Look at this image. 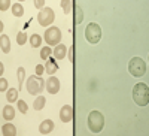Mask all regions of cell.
<instances>
[{
	"mask_svg": "<svg viewBox=\"0 0 149 136\" xmlns=\"http://www.w3.org/2000/svg\"><path fill=\"white\" fill-rule=\"evenodd\" d=\"M54 20H55V14H54V11L51 8H43L39 12V15H37V21H39V24L43 26V27L51 26Z\"/></svg>",
	"mask_w": 149,
	"mask_h": 136,
	"instance_id": "cell-7",
	"label": "cell"
},
{
	"mask_svg": "<svg viewBox=\"0 0 149 136\" xmlns=\"http://www.w3.org/2000/svg\"><path fill=\"white\" fill-rule=\"evenodd\" d=\"M12 14H14V17H22L24 15V8L19 3H14L12 5Z\"/></svg>",
	"mask_w": 149,
	"mask_h": 136,
	"instance_id": "cell-17",
	"label": "cell"
},
{
	"mask_svg": "<svg viewBox=\"0 0 149 136\" xmlns=\"http://www.w3.org/2000/svg\"><path fill=\"white\" fill-rule=\"evenodd\" d=\"M40 57L43 60H48L49 57H51V46H43L40 49Z\"/></svg>",
	"mask_w": 149,
	"mask_h": 136,
	"instance_id": "cell-23",
	"label": "cell"
},
{
	"mask_svg": "<svg viewBox=\"0 0 149 136\" xmlns=\"http://www.w3.org/2000/svg\"><path fill=\"white\" fill-rule=\"evenodd\" d=\"M0 46H2V51L5 54H8L10 51V41L6 34H2V38H0Z\"/></svg>",
	"mask_w": 149,
	"mask_h": 136,
	"instance_id": "cell-14",
	"label": "cell"
},
{
	"mask_svg": "<svg viewBox=\"0 0 149 136\" xmlns=\"http://www.w3.org/2000/svg\"><path fill=\"white\" fill-rule=\"evenodd\" d=\"M66 51H67L66 45L58 43V45L54 48V57H55V60H61L63 57H66Z\"/></svg>",
	"mask_w": 149,
	"mask_h": 136,
	"instance_id": "cell-12",
	"label": "cell"
},
{
	"mask_svg": "<svg viewBox=\"0 0 149 136\" xmlns=\"http://www.w3.org/2000/svg\"><path fill=\"white\" fill-rule=\"evenodd\" d=\"M6 90H8V81L2 76V78H0V91L3 93V91H6Z\"/></svg>",
	"mask_w": 149,
	"mask_h": 136,
	"instance_id": "cell-25",
	"label": "cell"
},
{
	"mask_svg": "<svg viewBox=\"0 0 149 136\" xmlns=\"http://www.w3.org/2000/svg\"><path fill=\"white\" fill-rule=\"evenodd\" d=\"M133 99L139 106H146L149 103V87L145 82H139L133 88Z\"/></svg>",
	"mask_w": 149,
	"mask_h": 136,
	"instance_id": "cell-1",
	"label": "cell"
},
{
	"mask_svg": "<svg viewBox=\"0 0 149 136\" xmlns=\"http://www.w3.org/2000/svg\"><path fill=\"white\" fill-rule=\"evenodd\" d=\"M45 102H46V99L43 97V96H39V97H37L36 99V100H34V109L36 111H40V109H43V106H45Z\"/></svg>",
	"mask_w": 149,
	"mask_h": 136,
	"instance_id": "cell-20",
	"label": "cell"
},
{
	"mask_svg": "<svg viewBox=\"0 0 149 136\" xmlns=\"http://www.w3.org/2000/svg\"><path fill=\"white\" fill-rule=\"evenodd\" d=\"M17 76H18V84H19V90L22 88V85H24V78H26V70H24V67H19L17 70Z\"/></svg>",
	"mask_w": 149,
	"mask_h": 136,
	"instance_id": "cell-18",
	"label": "cell"
},
{
	"mask_svg": "<svg viewBox=\"0 0 149 136\" xmlns=\"http://www.w3.org/2000/svg\"><path fill=\"white\" fill-rule=\"evenodd\" d=\"M45 87H46L49 94L58 93V90H60V79L55 78V76H49V79L45 82Z\"/></svg>",
	"mask_w": 149,
	"mask_h": 136,
	"instance_id": "cell-8",
	"label": "cell"
},
{
	"mask_svg": "<svg viewBox=\"0 0 149 136\" xmlns=\"http://www.w3.org/2000/svg\"><path fill=\"white\" fill-rule=\"evenodd\" d=\"M3 118L8 120V121H10L12 118H15V109L12 108L10 105H6L3 108Z\"/></svg>",
	"mask_w": 149,
	"mask_h": 136,
	"instance_id": "cell-15",
	"label": "cell"
},
{
	"mask_svg": "<svg viewBox=\"0 0 149 136\" xmlns=\"http://www.w3.org/2000/svg\"><path fill=\"white\" fill-rule=\"evenodd\" d=\"M9 6H10V2H9V0H2V3H0V9H2V11H6Z\"/></svg>",
	"mask_w": 149,
	"mask_h": 136,
	"instance_id": "cell-26",
	"label": "cell"
},
{
	"mask_svg": "<svg viewBox=\"0 0 149 136\" xmlns=\"http://www.w3.org/2000/svg\"><path fill=\"white\" fill-rule=\"evenodd\" d=\"M54 127H55L54 121H51V120H45V121H42V123H40V126H39V132H40L42 135H48V133H51V132L54 130Z\"/></svg>",
	"mask_w": 149,
	"mask_h": 136,
	"instance_id": "cell-11",
	"label": "cell"
},
{
	"mask_svg": "<svg viewBox=\"0 0 149 136\" xmlns=\"http://www.w3.org/2000/svg\"><path fill=\"white\" fill-rule=\"evenodd\" d=\"M34 6H36L37 9H43L45 2H43V0H36V2H34Z\"/></svg>",
	"mask_w": 149,
	"mask_h": 136,
	"instance_id": "cell-28",
	"label": "cell"
},
{
	"mask_svg": "<svg viewBox=\"0 0 149 136\" xmlns=\"http://www.w3.org/2000/svg\"><path fill=\"white\" fill-rule=\"evenodd\" d=\"M72 6H73V2H70V0H64V2H61V8L64 9V14H70V12H72Z\"/></svg>",
	"mask_w": 149,
	"mask_h": 136,
	"instance_id": "cell-21",
	"label": "cell"
},
{
	"mask_svg": "<svg viewBox=\"0 0 149 136\" xmlns=\"http://www.w3.org/2000/svg\"><path fill=\"white\" fill-rule=\"evenodd\" d=\"M69 60H70L72 63H73V46L69 49Z\"/></svg>",
	"mask_w": 149,
	"mask_h": 136,
	"instance_id": "cell-29",
	"label": "cell"
},
{
	"mask_svg": "<svg viewBox=\"0 0 149 136\" xmlns=\"http://www.w3.org/2000/svg\"><path fill=\"white\" fill-rule=\"evenodd\" d=\"M34 70H36V75H39V76H40V75H42V73L45 72V67H43V66H40V64H37Z\"/></svg>",
	"mask_w": 149,
	"mask_h": 136,
	"instance_id": "cell-27",
	"label": "cell"
},
{
	"mask_svg": "<svg viewBox=\"0 0 149 136\" xmlns=\"http://www.w3.org/2000/svg\"><path fill=\"white\" fill-rule=\"evenodd\" d=\"M27 42V33H24V32H19L17 34V43L18 45H24Z\"/></svg>",
	"mask_w": 149,
	"mask_h": 136,
	"instance_id": "cell-22",
	"label": "cell"
},
{
	"mask_svg": "<svg viewBox=\"0 0 149 136\" xmlns=\"http://www.w3.org/2000/svg\"><path fill=\"white\" fill-rule=\"evenodd\" d=\"M73 118V108L70 105H64L60 109V120L63 123H69Z\"/></svg>",
	"mask_w": 149,
	"mask_h": 136,
	"instance_id": "cell-9",
	"label": "cell"
},
{
	"mask_svg": "<svg viewBox=\"0 0 149 136\" xmlns=\"http://www.w3.org/2000/svg\"><path fill=\"white\" fill-rule=\"evenodd\" d=\"M88 127L93 133H98L102 132L104 127V117L102 115V112L98 111H91L88 115Z\"/></svg>",
	"mask_w": 149,
	"mask_h": 136,
	"instance_id": "cell-3",
	"label": "cell"
},
{
	"mask_svg": "<svg viewBox=\"0 0 149 136\" xmlns=\"http://www.w3.org/2000/svg\"><path fill=\"white\" fill-rule=\"evenodd\" d=\"M18 109H19V112L22 114H27V105L24 100H18Z\"/></svg>",
	"mask_w": 149,
	"mask_h": 136,
	"instance_id": "cell-24",
	"label": "cell"
},
{
	"mask_svg": "<svg viewBox=\"0 0 149 136\" xmlns=\"http://www.w3.org/2000/svg\"><path fill=\"white\" fill-rule=\"evenodd\" d=\"M45 42L48 45H58L61 41V32L58 27H48L45 30Z\"/></svg>",
	"mask_w": 149,
	"mask_h": 136,
	"instance_id": "cell-6",
	"label": "cell"
},
{
	"mask_svg": "<svg viewBox=\"0 0 149 136\" xmlns=\"http://www.w3.org/2000/svg\"><path fill=\"white\" fill-rule=\"evenodd\" d=\"M85 38L90 43H98V41L102 39V29L98 24L90 22L85 29Z\"/></svg>",
	"mask_w": 149,
	"mask_h": 136,
	"instance_id": "cell-5",
	"label": "cell"
},
{
	"mask_svg": "<svg viewBox=\"0 0 149 136\" xmlns=\"http://www.w3.org/2000/svg\"><path fill=\"white\" fill-rule=\"evenodd\" d=\"M3 70H5V66H3V63H0V75L3 76Z\"/></svg>",
	"mask_w": 149,
	"mask_h": 136,
	"instance_id": "cell-30",
	"label": "cell"
},
{
	"mask_svg": "<svg viewBox=\"0 0 149 136\" xmlns=\"http://www.w3.org/2000/svg\"><path fill=\"white\" fill-rule=\"evenodd\" d=\"M57 70H58V64H57L55 58H48L46 60V64H45V72L48 73L49 76H52Z\"/></svg>",
	"mask_w": 149,
	"mask_h": 136,
	"instance_id": "cell-10",
	"label": "cell"
},
{
	"mask_svg": "<svg viewBox=\"0 0 149 136\" xmlns=\"http://www.w3.org/2000/svg\"><path fill=\"white\" fill-rule=\"evenodd\" d=\"M6 99H8V102H15V100H18V90H15V88H9L8 90V93H6Z\"/></svg>",
	"mask_w": 149,
	"mask_h": 136,
	"instance_id": "cell-16",
	"label": "cell"
},
{
	"mask_svg": "<svg viewBox=\"0 0 149 136\" xmlns=\"http://www.w3.org/2000/svg\"><path fill=\"white\" fill-rule=\"evenodd\" d=\"M146 63H145V60H142L140 57H133L130 60V63H128V70L133 76H143L145 73H146Z\"/></svg>",
	"mask_w": 149,
	"mask_h": 136,
	"instance_id": "cell-4",
	"label": "cell"
},
{
	"mask_svg": "<svg viewBox=\"0 0 149 136\" xmlns=\"http://www.w3.org/2000/svg\"><path fill=\"white\" fill-rule=\"evenodd\" d=\"M2 135L3 136H15L17 135V129L14 124H10V123H8V124H5L2 127Z\"/></svg>",
	"mask_w": 149,
	"mask_h": 136,
	"instance_id": "cell-13",
	"label": "cell"
},
{
	"mask_svg": "<svg viewBox=\"0 0 149 136\" xmlns=\"http://www.w3.org/2000/svg\"><path fill=\"white\" fill-rule=\"evenodd\" d=\"M45 82H46V81L42 79L39 75H31V76L27 78L26 88H27V91H29L30 94L36 96V94H39V93L43 91V88H45Z\"/></svg>",
	"mask_w": 149,
	"mask_h": 136,
	"instance_id": "cell-2",
	"label": "cell"
},
{
	"mask_svg": "<svg viewBox=\"0 0 149 136\" xmlns=\"http://www.w3.org/2000/svg\"><path fill=\"white\" fill-rule=\"evenodd\" d=\"M42 43V38L39 34H31L30 36V45L33 48H39V45Z\"/></svg>",
	"mask_w": 149,
	"mask_h": 136,
	"instance_id": "cell-19",
	"label": "cell"
}]
</instances>
